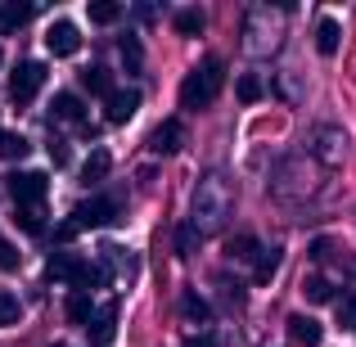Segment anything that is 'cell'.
Masks as SVG:
<instances>
[{
  "instance_id": "1",
  "label": "cell",
  "mask_w": 356,
  "mask_h": 347,
  "mask_svg": "<svg viewBox=\"0 0 356 347\" xmlns=\"http://www.w3.org/2000/svg\"><path fill=\"white\" fill-rule=\"evenodd\" d=\"M221 81H226V68H221V59L194 63V68L185 72V81H181V108H194V113H203V108L217 99Z\"/></svg>"
},
{
  "instance_id": "2",
  "label": "cell",
  "mask_w": 356,
  "mask_h": 347,
  "mask_svg": "<svg viewBox=\"0 0 356 347\" xmlns=\"http://www.w3.org/2000/svg\"><path fill=\"white\" fill-rule=\"evenodd\" d=\"M41 86H45V63H36V59L14 63V72H9V99H14L18 108H27V104H32Z\"/></svg>"
},
{
  "instance_id": "3",
  "label": "cell",
  "mask_w": 356,
  "mask_h": 347,
  "mask_svg": "<svg viewBox=\"0 0 356 347\" xmlns=\"http://www.w3.org/2000/svg\"><path fill=\"white\" fill-rule=\"evenodd\" d=\"M5 190L18 208H41L45 194H50V181H45V172H14L5 181Z\"/></svg>"
},
{
  "instance_id": "4",
  "label": "cell",
  "mask_w": 356,
  "mask_h": 347,
  "mask_svg": "<svg viewBox=\"0 0 356 347\" xmlns=\"http://www.w3.org/2000/svg\"><path fill=\"white\" fill-rule=\"evenodd\" d=\"M45 50L54 54V59H68V54L81 50V32L72 18H54L50 27H45Z\"/></svg>"
},
{
  "instance_id": "5",
  "label": "cell",
  "mask_w": 356,
  "mask_h": 347,
  "mask_svg": "<svg viewBox=\"0 0 356 347\" xmlns=\"http://www.w3.org/2000/svg\"><path fill=\"white\" fill-rule=\"evenodd\" d=\"M77 230H99V226H108V221H118V199H86V203H77Z\"/></svg>"
},
{
  "instance_id": "6",
  "label": "cell",
  "mask_w": 356,
  "mask_h": 347,
  "mask_svg": "<svg viewBox=\"0 0 356 347\" xmlns=\"http://www.w3.org/2000/svg\"><path fill=\"white\" fill-rule=\"evenodd\" d=\"M289 339H293V347H321L325 343V325L316 321V316H307V312H293L289 316Z\"/></svg>"
},
{
  "instance_id": "7",
  "label": "cell",
  "mask_w": 356,
  "mask_h": 347,
  "mask_svg": "<svg viewBox=\"0 0 356 347\" xmlns=\"http://www.w3.org/2000/svg\"><path fill=\"white\" fill-rule=\"evenodd\" d=\"M181 145H185V131H181V122H176V118L158 122V127H154V136H149V149H154L158 158L181 154Z\"/></svg>"
},
{
  "instance_id": "8",
  "label": "cell",
  "mask_w": 356,
  "mask_h": 347,
  "mask_svg": "<svg viewBox=\"0 0 356 347\" xmlns=\"http://www.w3.org/2000/svg\"><path fill=\"white\" fill-rule=\"evenodd\" d=\"M136 108H140V90H113V95H108L104 118L113 122V127H127V122L136 118Z\"/></svg>"
},
{
  "instance_id": "9",
  "label": "cell",
  "mask_w": 356,
  "mask_h": 347,
  "mask_svg": "<svg viewBox=\"0 0 356 347\" xmlns=\"http://www.w3.org/2000/svg\"><path fill=\"white\" fill-rule=\"evenodd\" d=\"M113 334H118V312H113V307L95 312V321L86 325V339H90V347H108V343H113Z\"/></svg>"
},
{
  "instance_id": "10",
  "label": "cell",
  "mask_w": 356,
  "mask_h": 347,
  "mask_svg": "<svg viewBox=\"0 0 356 347\" xmlns=\"http://www.w3.org/2000/svg\"><path fill=\"white\" fill-rule=\"evenodd\" d=\"M118 54H122V68H127L131 77H140V72H145V45H140L136 32L118 36Z\"/></svg>"
},
{
  "instance_id": "11",
  "label": "cell",
  "mask_w": 356,
  "mask_h": 347,
  "mask_svg": "<svg viewBox=\"0 0 356 347\" xmlns=\"http://www.w3.org/2000/svg\"><path fill=\"white\" fill-rule=\"evenodd\" d=\"M339 41H343L339 18H321V23H316V50L330 59V54H339Z\"/></svg>"
},
{
  "instance_id": "12",
  "label": "cell",
  "mask_w": 356,
  "mask_h": 347,
  "mask_svg": "<svg viewBox=\"0 0 356 347\" xmlns=\"http://www.w3.org/2000/svg\"><path fill=\"white\" fill-rule=\"evenodd\" d=\"M108 172H113V158H108V149H95V154L81 163V185H99Z\"/></svg>"
},
{
  "instance_id": "13",
  "label": "cell",
  "mask_w": 356,
  "mask_h": 347,
  "mask_svg": "<svg viewBox=\"0 0 356 347\" xmlns=\"http://www.w3.org/2000/svg\"><path fill=\"white\" fill-rule=\"evenodd\" d=\"M50 113L59 118V122H81V113H86V108H81V99L72 95V90H59V95L50 99Z\"/></svg>"
},
{
  "instance_id": "14",
  "label": "cell",
  "mask_w": 356,
  "mask_h": 347,
  "mask_svg": "<svg viewBox=\"0 0 356 347\" xmlns=\"http://www.w3.org/2000/svg\"><path fill=\"white\" fill-rule=\"evenodd\" d=\"M68 284H77V293H86V289H95V280H99V271L90 266V261H81V257H72L68 261Z\"/></svg>"
},
{
  "instance_id": "15",
  "label": "cell",
  "mask_w": 356,
  "mask_h": 347,
  "mask_svg": "<svg viewBox=\"0 0 356 347\" xmlns=\"http://www.w3.org/2000/svg\"><path fill=\"white\" fill-rule=\"evenodd\" d=\"M181 316H185V321H190V325H208L212 307L203 302V298L194 293V289H185V293H181Z\"/></svg>"
},
{
  "instance_id": "16",
  "label": "cell",
  "mask_w": 356,
  "mask_h": 347,
  "mask_svg": "<svg viewBox=\"0 0 356 347\" xmlns=\"http://www.w3.org/2000/svg\"><path fill=\"white\" fill-rule=\"evenodd\" d=\"M27 154H32V145H27L18 131H0V158H9V163H23Z\"/></svg>"
},
{
  "instance_id": "17",
  "label": "cell",
  "mask_w": 356,
  "mask_h": 347,
  "mask_svg": "<svg viewBox=\"0 0 356 347\" xmlns=\"http://www.w3.org/2000/svg\"><path fill=\"white\" fill-rule=\"evenodd\" d=\"M27 18H32V5H23V0H14V5H0V36L14 32V27H23Z\"/></svg>"
},
{
  "instance_id": "18",
  "label": "cell",
  "mask_w": 356,
  "mask_h": 347,
  "mask_svg": "<svg viewBox=\"0 0 356 347\" xmlns=\"http://www.w3.org/2000/svg\"><path fill=\"white\" fill-rule=\"evenodd\" d=\"M176 36H203V9H176Z\"/></svg>"
},
{
  "instance_id": "19",
  "label": "cell",
  "mask_w": 356,
  "mask_h": 347,
  "mask_svg": "<svg viewBox=\"0 0 356 347\" xmlns=\"http://www.w3.org/2000/svg\"><path fill=\"white\" fill-rule=\"evenodd\" d=\"M63 316H68L72 325H90V321H95V312H90V298H86V293H68Z\"/></svg>"
},
{
  "instance_id": "20",
  "label": "cell",
  "mask_w": 356,
  "mask_h": 347,
  "mask_svg": "<svg viewBox=\"0 0 356 347\" xmlns=\"http://www.w3.org/2000/svg\"><path fill=\"white\" fill-rule=\"evenodd\" d=\"M81 81H86V90H95V95H113V81H108V72L99 68V63H86V68H81Z\"/></svg>"
},
{
  "instance_id": "21",
  "label": "cell",
  "mask_w": 356,
  "mask_h": 347,
  "mask_svg": "<svg viewBox=\"0 0 356 347\" xmlns=\"http://www.w3.org/2000/svg\"><path fill=\"white\" fill-rule=\"evenodd\" d=\"M14 221H18V230H27V234H45V217H41V208H18V212H14Z\"/></svg>"
},
{
  "instance_id": "22",
  "label": "cell",
  "mask_w": 356,
  "mask_h": 347,
  "mask_svg": "<svg viewBox=\"0 0 356 347\" xmlns=\"http://www.w3.org/2000/svg\"><path fill=\"white\" fill-rule=\"evenodd\" d=\"M275 266H280V252H275V248H266V252L257 257V271H252V284H270Z\"/></svg>"
},
{
  "instance_id": "23",
  "label": "cell",
  "mask_w": 356,
  "mask_h": 347,
  "mask_svg": "<svg viewBox=\"0 0 356 347\" xmlns=\"http://www.w3.org/2000/svg\"><path fill=\"white\" fill-rule=\"evenodd\" d=\"M90 18H95V23H118L122 5L118 0H90Z\"/></svg>"
},
{
  "instance_id": "24",
  "label": "cell",
  "mask_w": 356,
  "mask_h": 347,
  "mask_svg": "<svg viewBox=\"0 0 356 347\" xmlns=\"http://www.w3.org/2000/svg\"><path fill=\"white\" fill-rule=\"evenodd\" d=\"M18 316H23V307H18L14 293H0V330H9V325H18Z\"/></svg>"
},
{
  "instance_id": "25",
  "label": "cell",
  "mask_w": 356,
  "mask_h": 347,
  "mask_svg": "<svg viewBox=\"0 0 356 347\" xmlns=\"http://www.w3.org/2000/svg\"><path fill=\"white\" fill-rule=\"evenodd\" d=\"M235 95H239V104H257V99H261V81H257V77L248 72V77H239Z\"/></svg>"
},
{
  "instance_id": "26",
  "label": "cell",
  "mask_w": 356,
  "mask_h": 347,
  "mask_svg": "<svg viewBox=\"0 0 356 347\" xmlns=\"http://www.w3.org/2000/svg\"><path fill=\"white\" fill-rule=\"evenodd\" d=\"M302 289H307V298H312V302H330V298H334V284H330V280H321V275H312Z\"/></svg>"
},
{
  "instance_id": "27",
  "label": "cell",
  "mask_w": 356,
  "mask_h": 347,
  "mask_svg": "<svg viewBox=\"0 0 356 347\" xmlns=\"http://www.w3.org/2000/svg\"><path fill=\"white\" fill-rule=\"evenodd\" d=\"M230 252H235V257H243V261L261 257V248H257V239H252V234H239V239H230Z\"/></svg>"
},
{
  "instance_id": "28",
  "label": "cell",
  "mask_w": 356,
  "mask_h": 347,
  "mask_svg": "<svg viewBox=\"0 0 356 347\" xmlns=\"http://www.w3.org/2000/svg\"><path fill=\"white\" fill-rule=\"evenodd\" d=\"M18 266H23V252H18L14 243L0 234V271H18Z\"/></svg>"
},
{
  "instance_id": "29",
  "label": "cell",
  "mask_w": 356,
  "mask_h": 347,
  "mask_svg": "<svg viewBox=\"0 0 356 347\" xmlns=\"http://www.w3.org/2000/svg\"><path fill=\"white\" fill-rule=\"evenodd\" d=\"M339 325H343V330H356V293H352V298H343V307H339Z\"/></svg>"
},
{
  "instance_id": "30",
  "label": "cell",
  "mask_w": 356,
  "mask_h": 347,
  "mask_svg": "<svg viewBox=\"0 0 356 347\" xmlns=\"http://www.w3.org/2000/svg\"><path fill=\"white\" fill-rule=\"evenodd\" d=\"M194 243H199V234H194V226H181V230H176V252H190Z\"/></svg>"
},
{
  "instance_id": "31",
  "label": "cell",
  "mask_w": 356,
  "mask_h": 347,
  "mask_svg": "<svg viewBox=\"0 0 356 347\" xmlns=\"http://www.w3.org/2000/svg\"><path fill=\"white\" fill-rule=\"evenodd\" d=\"M330 252H334V239H312L307 257H312V261H321V257H330Z\"/></svg>"
},
{
  "instance_id": "32",
  "label": "cell",
  "mask_w": 356,
  "mask_h": 347,
  "mask_svg": "<svg viewBox=\"0 0 356 347\" xmlns=\"http://www.w3.org/2000/svg\"><path fill=\"white\" fill-rule=\"evenodd\" d=\"M54 239H59V243H72V239H77V221H63V226L54 230Z\"/></svg>"
},
{
  "instance_id": "33",
  "label": "cell",
  "mask_w": 356,
  "mask_h": 347,
  "mask_svg": "<svg viewBox=\"0 0 356 347\" xmlns=\"http://www.w3.org/2000/svg\"><path fill=\"white\" fill-rule=\"evenodd\" d=\"M181 347H217V343H212V334H190Z\"/></svg>"
},
{
  "instance_id": "34",
  "label": "cell",
  "mask_w": 356,
  "mask_h": 347,
  "mask_svg": "<svg viewBox=\"0 0 356 347\" xmlns=\"http://www.w3.org/2000/svg\"><path fill=\"white\" fill-rule=\"evenodd\" d=\"M50 347H63V343H50Z\"/></svg>"
},
{
  "instance_id": "35",
  "label": "cell",
  "mask_w": 356,
  "mask_h": 347,
  "mask_svg": "<svg viewBox=\"0 0 356 347\" xmlns=\"http://www.w3.org/2000/svg\"><path fill=\"white\" fill-rule=\"evenodd\" d=\"M0 63H5V54H0Z\"/></svg>"
}]
</instances>
